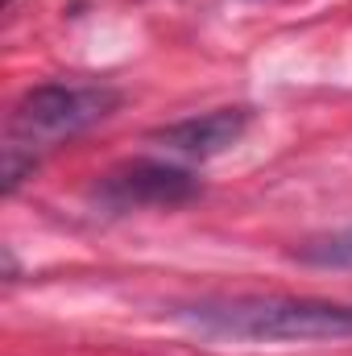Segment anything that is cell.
<instances>
[{"label":"cell","instance_id":"cell-1","mask_svg":"<svg viewBox=\"0 0 352 356\" xmlns=\"http://www.w3.org/2000/svg\"><path fill=\"white\" fill-rule=\"evenodd\" d=\"M120 108V91L112 83H38L8 112L4 129V170L0 186L13 195L25 175L38 170V158L67 137L88 133L91 124L108 120Z\"/></svg>","mask_w":352,"mask_h":356},{"label":"cell","instance_id":"cell-2","mask_svg":"<svg viewBox=\"0 0 352 356\" xmlns=\"http://www.w3.org/2000/svg\"><path fill=\"white\" fill-rule=\"evenodd\" d=\"M178 319L207 336L228 340H352V302L332 298H282V294H237L199 298L178 307Z\"/></svg>","mask_w":352,"mask_h":356},{"label":"cell","instance_id":"cell-3","mask_svg":"<svg viewBox=\"0 0 352 356\" xmlns=\"http://www.w3.org/2000/svg\"><path fill=\"white\" fill-rule=\"evenodd\" d=\"M199 178L186 166L175 162H154V158H133L112 166L108 175L91 186V203L125 216V211H141V207H182L191 199H199Z\"/></svg>","mask_w":352,"mask_h":356},{"label":"cell","instance_id":"cell-4","mask_svg":"<svg viewBox=\"0 0 352 356\" xmlns=\"http://www.w3.org/2000/svg\"><path fill=\"white\" fill-rule=\"evenodd\" d=\"M249 120H253L249 108H216V112H203V116L178 120V124H166V129H154L150 141L166 145V149L178 154V158L207 162V158L232 149V145L249 133Z\"/></svg>","mask_w":352,"mask_h":356},{"label":"cell","instance_id":"cell-5","mask_svg":"<svg viewBox=\"0 0 352 356\" xmlns=\"http://www.w3.org/2000/svg\"><path fill=\"white\" fill-rule=\"evenodd\" d=\"M294 257H298L303 266H319V269H352V228L303 245Z\"/></svg>","mask_w":352,"mask_h":356},{"label":"cell","instance_id":"cell-6","mask_svg":"<svg viewBox=\"0 0 352 356\" xmlns=\"http://www.w3.org/2000/svg\"><path fill=\"white\" fill-rule=\"evenodd\" d=\"M13 4H17V0H4V8H13Z\"/></svg>","mask_w":352,"mask_h":356}]
</instances>
